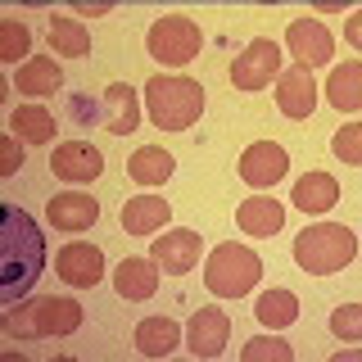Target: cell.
Returning <instances> with one entry per match:
<instances>
[{
  "mask_svg": "<svg viewBox=\"0 0 362 362\" xmlns=\"http://www.w3.org/2000/svg\"><path fill=\"white\" fill-rule=\"evenodd\" d=\"M77 326H82V303L59 299V294L23 299L0 317V331L9 339H54V335H73Z\"/></svg>",
  "mask_w": 362,
  "mask_h": 362,
  "instance_id": "cell-1",
  "label": "cell"
},
{
  "mask_svg": "<svg viewBox=\"0 0 362 362\" xmlns=\"http://www.w3.org/2000/svg\"><path fill=\"white\" fill-rule=\"evenodd\" d=\"M145 113L163 132H186L204 113V86L186 73H154L145 82Z\"/></svg>",
  "mask_w": 362,
  "mask_h": 362,
  "instance_id": "cell-2",
  "label": "cell"
},
{
  "mask_svg": "<svg viewBox=\"0 0 362 362\" xmlns=\"http://www.w3.org/2000/svg\"><path fill=\"white\" fill-rule=\"evenodd\" d=\"M358 254V235L339 222H313L294 235V263L313 276H331V272H344Z\"/></svg>",
  "mask_w": 362,
  "mask_h": 362,
  "instance_id": "cell-3",
  "label": "cell"
},
{
  "mask_svg": "<svg viewBox=\"0 0 362 362\" xmlns=\"http://www.w3.org/2000/svg\"><path fill=\"white\" fill-rule=\"evenodd\" d=\"M258 276H263V258L235 240L218 245L209 254V267H204V286L213 294H222V299H245L258 286Z\"/></svg>",
  "mask_w": 362,
  "mask_h": 362,
  "instance_id": "cell-4",
  "label": "cell"
},
{
  "mask_svg": "<svg viewBox=\"0 0 362 362\" xmlns=\"http://www.w3.org/2000/svg\"><path fill=\"white\" fill-rule=\"evenodd\" d=\"M145 50L168 68H186L204 50V32H199V23L186 18V14H163L150 28V37H145Z\"/></svg>",
  "mask_w": 362,
  "mask_h": 362,
  "instance_id": "cell-5",
  "label": "cell"
},
{
  "mask_svg": "<svg viewBox=\"0 0 362 362\" xmlns=\"http://www.w3.org/2000/svg\"><path fill=\"white\" fill-rule=\"evenodd\" d=\"M281 77V45L276 41H249L231 64V82L240 90H263Z\"/></svg>",
  "mask_w": 362,
  "mask_h": 362,
  "instance_id": "cell-6",
  "label": "cell"
},
{
  "mask_svg": "<svg viewBox=\"0 0 362 362\" xmlns=\"http://www.w3.org/2000/svg\"><path fill=\"white\" fill-rule=\"evenodd\" d=\"M54 272H59L64 286L90 290V286H100V281H105V249L73 240V245L59 249V258H54Z\"/></svg>",
  "mask_w": 362,
  "mask_h": 362,
  "instance_id": "cell-7",
  "label": "cell"
},
{
  "mask_svg": "<svg viewBox=\"0 0 362 362\" xmlns=\"http://www.w3.org/2000/svg\"><path fill=\"white\" fill-rule=\"evenodd\" d=\"M286 41H290L294 64L308 68V73H313L317 64H331V54H335V37L326 32L322 18H294L290 32H286Z\"/></svg>",
  "mask_w": 362,
  "mask_h": 362,
  "instance_id": "cell-8",
  "label": "cell"
},
{
  "mask_svg": "<svg viewBox=\"0 0 362 362\" xmlns=\"http://www.w3.org/2000/svg\"><path fill=\"white\" fill-rule=\"evenodd\" d=\"M286 173H290V154H286V145H276V141H254L240 154V181H249V186H258V190L286 181Z\"/></svg>",
  "mask_w": 362,
  "mask_h": 362,
  "instance_id": "cell-9",
  "label": "cell"
},
{
  "mask_svg": "<svg viewBox=\"0 0 362 362\" xmlns=\"http://www.w3.org/2000/svg\"><path fill=\"white\" fill-rule=\"evenodd\" d=\"M150 254H154L158 272H168V276H186V272L199 263L204 240H199V231H190V226H177V231H163V235H158Z\"/></svg>",
  "mask_w": 362,
  "mask_h": 362,
  "instance_id": "cell-10",
  "label": "cell"
},
{
  "mask_svg": "<svg viewBox=\"0 0 362 362\" xmlns=\"http://www.w3.org/2000/svg\"><path fill=\"white\" fill-rule=\"evenodd\" d=\"M45 218H50L54 231H90V226L100 222V204L95 195H86V190H64V195H54L45 204Z\"/></svg>",
  "mask_w": 362,
  "mask_h": 362,
  "instance_id": "cell-11",
  "label": "cell"
},
{
  "mask_svg": "<svg viewBox=\"0 0 362 362\" xmlns=\"http://www.w3.org/2000/svg\"><path fill=\"white\" fill-rule=\"evenodd\" d=\"M50 173L59 181H100L105 173V154L86 141H68V145H54L50 154Z\"/></svg>",
  "mask_w": 362,
  "mask_h": 362,
  "instance_id": "cell-12",
  "label": "cell"
},
{
  "mask_svg": "<svg viewBox=\"0 0 362 362\" xmlns=\"http://www.w3.org/2000/svg\"><path fill=\"white\" fill-rule=\"evenodd\" d=\"M226 339H231V317H226L222 308H199L195 317H190L186 349L195 358H218L222 349H226Z\"/></svg>",
  "mask_w": 362,
  "mask_h": 362,
  "instance_id": "cell-13",
  "label": "cell"
},
{
  "mask_svg": "<svg viewBox=\"0 0 362 362\" xmlns=\"http://www.w3.org/2000/svg\"><path fill=\"white\" fill-rule=\"evenodd\" d=\"M276 109L286 113V118H294V122H303L317 109V77L308 73V68L294 64L290 73L276 77Z\"/></svg>",
  "mask_w": 362,
  "mask_h": 362,
  "instance_id": "cell-14",
  "label": "cell"
},
{
  "mask_svg": "<svg viewBox=\"0 0 362 362\" xmlns=\"http://www.w3.org/2000/svg\"><path fill=\"white\" fill-rule=\"evenodd\" d=\"M141 90L136 86H127V82H113L109 90H105V127L113 132V136H132L136 127H141Z\"/></svg>",
  "mask_w": 362,
  "mask_h": 362,
  "instance_id": "cell-15",
  "label": "cell"
},
{
  "mask_svg": "<svg viewBox=\"0 0 362 362\" xmlns=\"http://www.w3.org/2000/svg\"><path fill=\"white\" fill-rule=\"evenodd\" d=\"M168 218H173V204L163 195H132L122 204V231L127 235H154L168 226Z\"/></svg>",
  "mask_w": 362,
  "mask_h": 362,
  "instance_id": "cell-16",
  "label": "cell"
},
{
  "mask_svg": "<svg viewBox=\"0 0 362 362\" xmlns=\"http://www.w3.org/2000/svg\"><path fill=\"white\" fill-rule=\"evenodd\" d=\"M113 290L127 303L150 299L158 290V263H150V258H122V263L113 267Z\"/></svg>",
  "mask_w": 362,
  "mask_h": 362,
  "instance_id": "cell-17",
  "label": "cell"
},
{
  "mask_svg": "<svg viewBox=\"0 0 362 362\" xmlns=\"http://www.w3.org/2000/svg\"><path fill=\"white\" fill-rule=\"evenodd\" d=\"M290 199H294L299 213H331L339 204V181L331 173H303L299 181H294Z\"/></svg>",
  "mask_w": 362,
  "mask_h": 362,
  "instance_id": "cell-18",
  "label": "cell"
},
{
  "mask_svg": "<svg viewBox=\"0 0 362 362\" xmlns=\"http://www.w3.org/2000/svg\"><path fill=\"white\" fill-rule=\"evenodd\" d=\"M235 222H240L245 235L267 240V235H276L281 226H286V209H281L276 199H267V195H254V199H245L240 209H235Z\"/></svg>",
  "mask_w": 362,
  "mask_h": 362,
  "instance_id": "cell-19",
  "label": "cell"
},
{
  "mask_svg": "<svg viewBox=\"0 0 362 362\" xmlns=\"http://www.w3.org/2000/svg\"><path fill=\"white\" fill-rule=\"evenodd\" d=\"M59 86H64V73H59V64L45 59V54L18 64V73H14V90L28 95V100H45V95H54Z\"/></svg>",
  "mask_w": 362,
  "mask_h": 362,
  "instance_id": "cell-20",
  "label": "cell"
},
{
  "mask_svg": "<svg viewBox=\"0 0 362 362\" xmlns=\"http://www.w3.org/2000/svg\"><path fill=\"white\" fill-rule=\"evenodd\" d=\"M173 173H177V158L163 145H141L127 158V177L141 181V186H163V181H173Z\"/></svg>",
  "mask_w": 362,
  "mask_h": 362,
  "instance_id": "cell-21",
  "label": "cell"
},
{
  "mask_svg": "<svg viewBox=\"0 0 362 362\" xmlns=\"http://www.w3.org/2000/svg\"><path fill=\"white\" fill-rule=\"evenodd\" d=\"M54 113L41 105H18L9 109V136H18L23 145H50L54 141Z\"/></svg>",
  "mask_w": 362,
  "mask_h": 362,
  "instance_id": "cell-22",
  "label": "cell"
},
{
  "mask_svg": "<svg viewBox=\"0 0 362 362\" xmlns=\"http://www.w3.org/2000/svg\"><path fill=\"white\" fill-rule=\"evenodd\" d=\"M326 100H331V109H344V113L362 109V64L358 59L335 64V73L326 77Z\"/></svg>",
  "mask_w": 362,
  "mask_h": 362,
  "instance_id": "cell-23",
  "label": "cell"
},
{
  "mask_svg": "<svg viewBox=\"0 0 362 362\" xmlns=\"http://www.w3.org/2000/svg\"><path fill=\"white\" fill-rule=\"evenodd\" d=\"M177 344H181V326L173 317H145V322L136 326V349H141L145 358H168Z\"/></svg>",
  "mask_w": 362,
  "mask_h": 362,
  "instance_id": "cell-24",
  "label": "cell"
},
{
  "mask_svg": "<svg viewBox=\"0 0 362 362\" xmlns=\"http://www.w3.org/2000/svg\"><path fill=\"white\" fill-rule=\"evenodd\" d=\"M258 322L272 326V331H286V326H294V317H299V299H294V290L276 286V290H263L254 303Z\"/></svg>",
  "mask_w": 362,
  "mask_h": 362,
  "instance_id": "cell-25",
  "label": "cell"
},
{
  "mask_svg": "<svg viewBox=\"0 0 362 362\" xmlns=\"http://www.w3.org/2000/svg\"><path fill=\"white\" fill-rule=\"evenodd\" d=\"M50 45L68 59H82V54H90V32L73 14H50Z\"/></svg>",
  "mask_w": 362,
  "mask_h": 362,
  "instance_id": "cell-26",
  "label": "cell"
},
{
  "mask_svg": "<svg viewBox=\"0 0 362 362\" xmlns=\"http://www.w3.org/2000/svg\"><path fill=\"white\" fill-rule=\"evenodd\" d=\"M28 50H32V32L23 28L18 18H5L0 23V59L5 64H28Z\"/></svg>",
  "mask_w": 362,
  "mask_h": 362,
  "instance_id": "cell-27",
  "label": "cell"
},
{
  "mask_svg": "<svg viewBox=\"0 0 362 362\" xmlns=\"http://www.w3.org/2000/svg\"><path fill=\"white\" fill-rule=\"evenodd\" d=\"M331 150H335V158H339V163L358 168V163H362V122H344V127L335 132Z\"/></svg>",
  "mask_w": 362,
  "mask_h": 362,
  "instance_id": "cell-28",
  "label": "cell"
},
{
  "mask_svg": "<svg viewBox=\"0 0 362 362\" xmlns=\"http://www.w3.org/2000/svg\"><path fill=\"white\" fill-rule=\"evenodd\" d=\"M240 358H245V362H294V354H290L286 339H249Z\"/></svg>",
  "mask_w": 362,
  "mask_h": 362,
  "instance_id": "cell-29",
  "label": "cell"
},
{
  "mask_svg": "<svg viewBox=\"0 0 362 362\" xmlns=\"http://www.w3.org/2000/svg\"><path fill=\"white\" fill-rule=\"evenodd\" d=\"M331 331L339 339H349V344H358L362 339V308L358 303H339V308L331 313Z\"/></svg>",
  "mask_w": 362,
  "mask_h": 362,
  "instance_id": "cell-30",
  "label": "cell"
},
{
  "mask_svg": "<svg viewBox=\"0 0 362 362\" xmlns=\"http://www.w3.org/2000/svg\"><path fill=\"white\" fill-rule=\"evenodd\" d=\"M0 145H5V158H0V177H14L18 168H23V141H18V136H5Z\"/></svg>",
  "mask_w": 362,
  "mask_h": 362,
  "instance_id": "cell-31",
  "label": "cell"
},
{
  "mask_svg": "<svg viewBox=\"0 0 362 362\" xmlns=\"http://www.w3.org/2000/svg\"><path fill=\"white\" fill-rule=\"evenodd\" d=\"M109 14V5H73V18H100Z\"/></svg>",
  "mask_w": 362,
  "mask_h": 362,
  "instance_id": "cell-32",
  "label": "cell"
},
{
  "mask_svg": "<svg viewBox=\"0 0 362 362\" xmlns=\"http://www.w3.org/2000/svg\"><path fill=\"white\" fill-rule=\"evenodd\" d=\"M349 41L362 45V18H358V14H349Z\"/></svg>",
  "mask_w": 362,
  "mask_h": 362,
  "instance_id": "cell-33",
  "label": "cell"
}]
</instances>
